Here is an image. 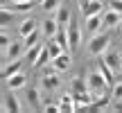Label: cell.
I'll use <instances>...</instances> for the list:
<instances>
[{"label": "cell", "mask_w": 122, "mask_h": 113, "mask_svg": "<svg viewBox=\"0 0 122 113\" xmlns=\"http://www.w3.org/2000/svg\"><path fill=\"white\" fill-rule=\"evenodd\" d=\"M86 82H88V91H91L93 95H100V93H104V88H109V82H106L104 75L100 72V68H95L93 72H88Z\"/></svg>", "instance_id": "obj_1"}, {"label": "cell", "mask_w": 122, "mask_h": 113, "mask_svg": "<svg viewBox=\"0 0 122 113\" xmlns=\"http://www.w3.org/2000/svg\"><path fill=\"white\" fill-rule=\"evenodd\" d=\"M109 45H111V36L109 34H95L88 41V52L93 56H100V54H104L109 50Z\"/></svg>", "instance_id": "obj_2"}, {"label": "cell", "mask_w": 122, "mask_h": 113, "mask_svg": "<svg viewBox=\"0 0 122 113\" xmlns=\"http://www.w3.org/2000/svg\"><path fill=\"white\" fill-rule=\"evenodd\" d=\"M25 52H27L25 41H11V45H9L2 54H5V61H14V59H20Z\"/></svg>", "instance_id": "obj_3"}, {"label": "cell", "mask_w": 122, "mask_h": 113, "mask_svg": "<svg viewBox=\"0 0 122 113\" xmlns=\"http://www.w3.org/2000/svg\"><path fill=\"white\" fill-rule=\"evenodd\" d=\"M2 111L5 113H18L20 111V102H18V97L11 93V88L2 93Z\"/></svg>", "instance_id": "obj_4"}, {"label": "cell", "mask_w": 122, "mask_h": 113, "mask_svg": "<svg viewBox=\"0 0 122 113\" xmlns=\"http://www.w3.org/2000/svg\"><path fill=\"white\" fill-rule=\"evenodd\" d=\"M102 59L106 61V63L113 68V72H122V52H118V50H106L104 54H102Z\"/></svg>", "instance_id": "obj_5"}, {"label": "cell", "mask_w": 122, "mask_h": 113, "mask_svg": "<svg viewBox=\"0 0 122 113\" xmlns=\"http://www.w3.org/2000/svg\"><path fill=\"white\" fill-rule=\"evenodd\" d=\"M68 39H70V50H77L79 41H81V27L75 18L68 23Z\"/></svg>", "instance_id": "obj_6"}, {"label": "cell", "mask_w": 122, "mask_h": 113, "mask_svg": "<svg viewBox=\"0 0 122 113\" xmlns=\"http://www.w3.org/2000/svg\"><path fill=\"white\" fill-rule=\"evenodd\" d=\"M59 23H57V18H45L43 23H41V32H43L48 39H54L57 36V32H59Z\"/></svg>", "instance_id": "obj_7"}, {"label": "cell", "mask_w": 122, "mask_h": 113, "mask_svg": "<svg viewBox=\"0 0 122 113\" xmlns=\"http://www.w3.org/2000/svg\"><path fill=\"white\" fill-rule=\"evenodd\" d=\"M5 84H7V88L16 91V88H23L27 84V77H25V72H16V75H11V77L5 79Z\"/></svg>", "instance_id": "obj_8"}, {"label": "cell", "mask_w": 122, "mask_h": 113, "mask_svg": "<svg viewBox=\"0 0 122 113\" xmlns=\"http://www.w3.org/2000/svg\"><path fill=\"white\" fill-rule=\"evenodd\" d=\"M81 9V14H84V18H88V16H95V14H100L102 11V2L100 0H88L84 7H79Z\"/></svg>", "instance_id": "obj_9"}, {"label": "cell", "mask_w": 122, "mask_h": 113, "mask_svg": "<svg viewBox=\"0 0 122 113\" xmlns=\"http://www.w3.org/2000/svg\"><path fill=\"white\" fill-rule=\"evenodd\" d=\"M102 21H104V27H115V25H120V23H122V14L109 9L106 14H102Z\"/></svg>", "instance_id": "obj_10"}, {"label": "cell", "mask_w": 122, "mask_h": 113, "mask_svg": "<svg viewBox=\"0 0 122 113\" xmlns=\"http://www.w3.org/2000/svg\"><path fill=\"white\" fill-rule=\"evenodd\" d=\"M54 14H57V16H54V18H57V23H59V25H63V27L72 21V14H70V7H68V5H61Z\"/></svg>", "instance_id": "obj_11"}, {"label": "cell", "mask_w": 122, "mask_h": 113, "mask_svg": "<svg viewBox=\"0 0 122 113\" xmlns=\"http://www.w3.org/2000/svg\"><path fill=\"white\" fill-rule=\"evenodd\" d=\"M52 63H54V68H57L59 72H63V70H68L70 66H72V59H70L68 52H61L57 59H52Z\"/></svg>", "instance_id": "obj_12"}, {"label": "cell", "mask_w": 122, "mask_h": 113, "mask_svg": "<svg viewBox=\"0 0 122 113\" xmlns=\"http://www.w3.org/2000/svg\"><path fill=\"white\" fill-rule=\"evenodd\" d=\"M59 84H61V79H59L57 72H52V75H43V79H41V86H43L45 91H54Z\"/></svg>", "instance_id": "obj_13"}, {"label": "cell", "mask_w": 122, "mask_h": 113, "mask_svg": "<svg viewBox=\"0 0 122 113\" xmlns=\"http://www.w3.org/2000/svg\"><path fill=\"white\" fill-rule=\"evenodd\" d=\"M102 25H104V21H102L100 14H95V16H88V18H86V32H88V34H95Z\"/></svg>", "instance_id": "obj_14"}, {"label": "cell", "mask_w": 122, "mask_h": 113, "mask_svg": "<svg viewBox=\"0 0 122 113\" xmlns=\"http://www.w3.org/2000/svg\"><path fill=\"white\" fill-rule=\"evenodd\" d=\"M54 41H57V43L61 45V48H63L66 50V52H68V50H70V39H68V25H61L59 27V32H57V36H54Z\"/></svg>", "instance_id": "obj_15"}, {"label": "cell", "mask_w": 122, "mask_h": 113, "mask_svg": "<svg viewBox=\"0 0 122 113\" xmlns=\"http://www.w3.org/2000/svg\"><path fill=\"white\" fill-rule=\"evenodd\" d=\"M43 48H45L43 43H36V45H32V48H27V52H25L27 63H32V66H34V63H36V59H39L41 52H43Z\"/></svg>", "instance_id": "obj_16"}, {"label": "cell", "mask_w": 122, "mask_h": 113, "mask_svg": "<svg viewBox=\"0 0 122 113\" xmlns=\"http://www.w3.org/2000/svg\"><path fill=\"white\" fill-rule=\"evenodd\" d=\"M34 30H36V21H34V18H25V21L18 25V34H20V39H25V36L32 34Z\"/></svg>", "instance_id": "obj_17"}, {"label": "cell", "mask_w": 122, "mask_h": 113, "mask_svg": "<svg viewBox=\"0 0 122 113\" xmlns=\"http://www.w3.org/2000/svg\"><path fill=\"white\" fill-rule=\"evenodd\" d=\"M16 72H20V59L7 61V63H5V68H2V77L7 79V77H11V75H16Z\"/></svg>", "instance_id": "obj_18"}, {"label": "cell", "mask_w": 122, "mask_h": 113, "mask_svg": "<svg viewBox=\"0 0 122 113\" xmlns=\"http://www.w3.org/2000/svg\"><path fill=\"white\" fill-rule=\"evenodd\" d=\"M59 106H61V111L72 113V111H77V100H75L72 95H63V97L59 100Z\"/></svg>", "instance_id": "obj_19"}, {"label": "cell", "mask_w": 122, "mask_h": 113, "mask_svg": "<svg viewBox=\"0 0 122 113\" xmlns=\"http://www.w3.org/2000/svg\"><path fill=\"white\" fill-rule=\"evenodd\" d=\"M27 102H30L32 109H39V106L43 104V100H41V91H36V88H30V91H27Z\"/></svg>", "instance_id": "obj_20"}, {"label": "cell", "mask_w": 122, "mask_h": 113, "mask_svg": "<svg viewBox=\"0 0 122 113\" xmlns=\"http://www.w3.org/2000/svg\"><path fill=\"white\" fill-rule=\"evenodd\" d=\"M14 16H16V11H14V9H7V5H2V14H0V25H2V30H7V25L14 21Z\"/></svg>", "instance_id": "obj_21"}, {"label": "cell", "mask_w": 122, "mask_h": 113, "mask_svg": "<svg viewBox=\"0 0 122 113\" xmlns=\"http://www.w3.org/2000/svg\"><path fill=\"white\" fill-rule=\"evenodd\" d=\"M70 86H72L75 93H86V91H88V82H86L84 77H75L72 82H70Z\"/></svg>", "instance_id": "obj_22"}, {"label": "cell", "mask_w": 122, "mask_h": 113, "mask_svg": "<svg viewBox=\"0 0 122 113\" xmlns=\"http://www.w3.org/2000/svg\"><path fill=\"white\" fill-rule=\"evenodd\" d=\"M45 48H48V52H50V56H52V59H57V56H59L61 52H66V50L61 48V45H59L54 39H50L48 43H45Z\"/></svg>", "instance_id": "obj_23"}, {"label": "cell", "mask_w": 122, "mask_h": 113, "mask_svg": "<svg viewBox=\"0 0 122 113\" xmlns=\"http://www.w3.org/2000/svg\"><path fill=\"white\" fill-rule=\"evenodd\" d=\"M41 34H43V32H39V30H34L32 34H27L25 39H23V41H25V45H27V48H32V45L41 43Z\"/></svg>", "instance_id": "obj_24"}, {"label": "cell", "mask_w": 122, "mask_h": 113, "mask_svg": "<svg viewBox=\"0 0 122 113\" xmlns=\"http://www.w3.org/2000/svg\"><path fill=\"white\" fill-rule=\"evenodd\" d=\"M41 7H43V11L54 14V11L61 7V2H59V0H41Z\"/></svg>", "instance_id": "obj_25"}, {"label": "cell", "mask_w": 122, "mask_h": 113, "mask_svg": "<svg viewBox=\"0 0 122 113\" xmlns=\"http://www.w3.org/2000/svg\"><path fill=\"white\" fill-rule=\"evenodd\" d=\"M111 100L113 102H122V82L111 86Z\"/></svg>", "instance_id": "obj_26"}, {"label": "cell", "mask_w": 122, "mask_h": 113, "mask_svg": "<svg viewBox=\"0 0 122 113\" xmlns=\"http://www.w3.org/2000/svg\"><path fill=\"white\" fill-rule=\"evenodd\" d=\"M11 9L16 14H20V11H30L32 9V0H27V2H11Z\"/></svg>", "instance_id": "obj_27"}, {"label": "cell", "mask_w": 122, "mask_h": 113, "mask_svg": "<svg viewBox=\"0 0 122 113\" xmlns=\"http://www.w3.org/2000/svg\"><path fill=\"white\" fill-rule=\"evenodd\" d=\"M9 45H11V39L7 36V32H2V36H0V48H2V52L9 48Z\"/></svg>", "instance_id": "obj_28"}, {"label": "cell", "mask_w": 122, "mask_h": 113, "mask_svg": "<svg viewBox=\"0 0 122 113\" xmlns=\"http://www.w3.org/2000/svg\"><path fill=\"white\" fill-rule=\"evenodd\" d=\"M109 9H113V11L122 14V0H109Z\"/></svg>", "instance_id": "obj_29"}, {"label": "cell", "mask_w": 122, "mask_h": 113, "mask_svg": "<svg viewBox=\"0 0 122 113\" xmlns=\"http://www.w3.org/2000/svg\"><path fill=\"white\" fill-rule=\"evenodd\" d=\"M11 2H27V0H11Z\"/></svg>", "instance_id": "obj_30"}, {"label": "cell", "mask_w": 122, "mask_h": 113, "mask_svg": "<svg viewBox=\"0 0 122 113\" xmlns=\"http://www.w3.org/2000/svg\"><path fill=\"white\" fill-rule=\"evenodd\" d=\"M120 27H122V23H120Z\"/></svg>", "instance_id": "obj_31"}]
</instances>
